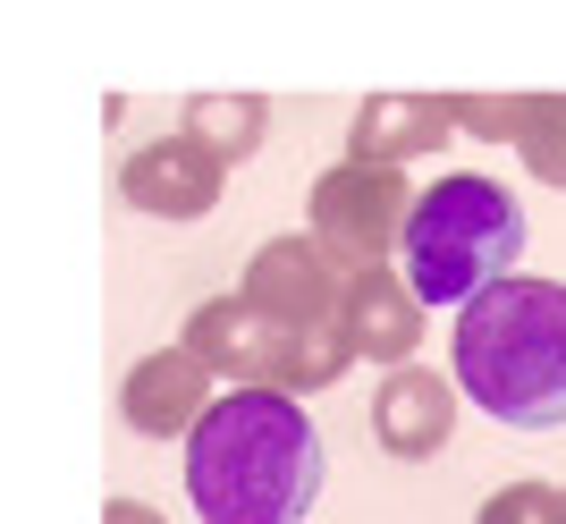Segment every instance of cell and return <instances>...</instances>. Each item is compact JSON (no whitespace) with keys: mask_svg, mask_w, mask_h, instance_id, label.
<instances>
[{"mask_svg":"<svg viewBox=\"0 0 566 524\" xmlns=\"http://www.w3.org/2000/svg\"><path fill=\"white\" fill-rule=\"evenodd\" d=\"M187 500L203 524H305L322 500V431L287 389H229L187 440Z\"/></svg>","mask_w":566,"mask_h":524,"instance_id":"1","label":"cell"},{"mask_svg":"<svg viewBox=\"0 0 566 524\" xmlns=\"http://www.w3.org/2000/svg\"><path fill=\"white\" fill-rule=\"evenodd\" d=\"M457 389L491 423L558 431L566 423V287L499 280L457 313Z\"/></svg>","mask_w":566,"mask_h":524,"instance_id":"2","label":"cell"},{"mask_svg":"<svg viewBox=\"0 0 566 524\" xmlns=\"http://www.w3.org/2000/svg\"><path fill=\"white\" fill-rule=\"evenodd\" d=\"M524 254V203L482 169H449L415 195V220H406L398 245V280L415 287V305L465 313L473 296H491Z\"/></svg>","mask_w":566,"mask_h":524,"instance_id":"3","label":"cell"},{"mask_svg":"<svg viewBox=\"0 0 566 524\" xmlns=\"http://www.w3.org/2000/svg\"><path fill=\"white\" fill-rule=\"evenodd\" d=\"M406 220H415V187L398 169L373 161H338L313 178V245L338 262V271H373L406 245Z\"/></svg>","mask_w":566,"mask_h":524,"instance_id":"4","label":"cell"},{"mask_svg":"<svg viewBox=\"0 0 566 524\" xmlns=\"http://www.w3.org/2000/svg\"><path fill=\"white\" fill-rule=\"evenodd\" d=\"M237 296H245L280 338H305V331H322V322L347 313V271H338L313 238H271V245H254Z\"/></svg>","mask_w":566,"mask_h":524,"instance_id":"5","label":"cell"},{"mask_svg":"<svg viewBox=\"0 0 566 524\" xmlns=\"http://www.w3.org/2000/svg\"><path fill=\"white\" fill-rule=\"evenodd\" d=\"M178 347H187L212 381H229V389H280V364H287V338L271 331L245 296H212V305H195Z\"/></svg>","mask_w":566,"mask_h":524,"instance_id":"6","label":"cell"},{"mask_svg":"<svg viewBox=\"0 0 566 524\" xmlns=\"http://www.w3.org/2000/svg\"><path fill=\"white\" fill-rule=\"evenodd\" d=\"M220 178H229V169H220L195 136H153L144 153H127L118 195H127L136 212H153V220H203L220 203Z\"/></svg>","mask_w":566,"mask_h":524,"instance_id":"7","label":"cell"},{"mask_svg":"<svg viewBox=\"0 0 566 524\" xmlns=\"http://www.w3.org/2000/svg\"><path fill=\"white\" fill-rule=\"evenodd\" d=\"M118 415H127L144 440H195V423L212 415V373H203L187 347H153V356L118 381Z\"/></svg>","mask_w":566,"mask_h":524,"instance_id":"8","label":"cell"},{"mask_svg":"<svg viewBox=\"0 0 566 524\" xmlns=\"http://www.w3.org/2000/svg\"><path fill=\"white\" fill-rule=\"evenodd\" d=\"M373 431H380V449L406 457V465L440 457L449 431H457V381H440L423 364H398V373L380 381V398H373Z\"/></svg>","mask_w":566,"mask_h":524,"instance_id":"9","label":"cell"},{"mask_svg":"<svg viewBox=\"0 0 566 524\" xmlns=\"http://www.w3.org/2000/svg\"><path fill=\"white\" fill-rule=\"evenodd\" d=\"M347 338H355V364H389V373L423 347V305L389 262L347 271Z\"/></svg>","mask_w":566,"mask_h":524,"instance_id":"10","label":"cell"},{"mask_svg":"<svg viewBox=\"0 0 566 524\" xmlns=\"http://www.w3.org/2000/svg\"><path fill=\"white\" fill-rule=\"evenodd\" d=\"M440 136H457L449 94H373L347 119V161L398 169V161H415V153H431Z\"/></svg>","mask_w":566,"mask_h":524,"instance_id":"11","label":"cell"},{"mask_svg":"<svg viewBox=\"0 0 566 524\" xmlns=\"http://www.w3.org/2000/svg\"><path fill=\"white\" fill-rule=\"evenodd\" d=\"M262 127H271V102H262V94H195L187 102V136L203 144L220 169L254 161V153H262Z\"/></svg>","mask_w":566,"mask_h":524,"instance_id":"12","label":"cell"},{"mask_svg":"<svg viewBox=\"0 0 566 524\" xmlns=\"http://www.w3.org/2000/svg\"><path fill=\"white\" fill-rule=\"evenodd\" d=\"M516 153L542 187H566V94H524V127H516Z\"/></svg>","mask_w":566,"mask_h":524,"instance_id":"13","label":"cell"},{"mask_svg":"<svg viewBox=\"0 0 566 524\" xmlns=\"http://www.w3.org/2000/svg\"><path fill=\"white\" fill-rule=\"evenodd\" d=\"M449 119H457V136H473V144H516L524 94H449Z\"/></svg>","mask_w":566,"mask_h":524,"instance_id":"14","label":"cell"},{"mask_svg":"<svg viewBox=\"0 0 566 524\" xmlns=\"http://www.w3.org/2000/svg\"><path fill=\"white\" fill-rule=\"evenodd\" d=\"M473 524H566V491H549V482H507V491L482 500Z\"/></svg>","mask_w":566,"mask_h":524,"instance_id":"15","label":"cell"},{"mask_svg":"<svg viewBox=\"0 0 566 524\" xmlns=\"http://www.w3.org/2000/svg\"><path fill=\"white\" fill-rule=\"evenodd\" d=\"M102 524H169V516H153L144 500H111V507H102Z\"/></svg>","mask_w":566,"mask_h":524,"instance_id":"16","label":"cell"}]
</instances>
